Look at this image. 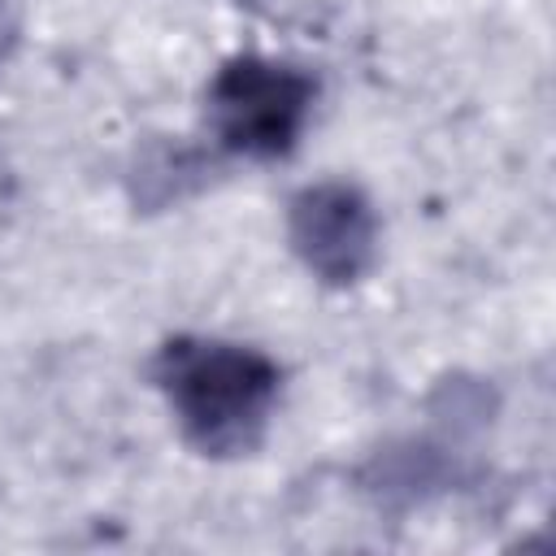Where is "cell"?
Here are the masks:
<instances>
[{
	"mask_svg": "<svg viewBox=\"0 0 556 556\" xmlns=\"http://www.w3.org/2000/svg\"><path fill=\"white\" fill-rule=\"evenodd\" d=\"M4 48H9V17H4V9H0V56H4Z\"/></svg>",
	"mask_w": 556,
	"mask_h": 556,
	"instance_id": "obj_4",
	"label": "cell"
},
{
	"mask_svg": "<svg viewBox=\"0 0 556 556\" xmlns=\"http://www.w3.org/2000/svg\"><path fill=\"white\" fill-rule=\"evenodd\" d=\"M317 83L287 61L230 56L208 87V126L222 148L243 156H287L304 130Z\"/></svg>",
	"mask_w": 556,
	"mask_h": 556,
	"instance_id": "obj_2",
	"label": "cell"
},
{
	"mask_svg": "<svg viewBox=\"0 0 556 556\" xmlns=\"http://www.w3.org/2000/svg\"><path fill=\"white\" fill-rule=\"evenodd\" d=\"M152 378L165 391L182 434L204 456H243L261 443L269 408L278 400V365L243 343L222 339H169Z\"/></svg>",
	"mask_w": 556,
	"mask_h": 556,
	"instance_id": "obj_1",
	"label": "cell"
},
{
	"mask_svg": "<svg viewBox=\"0 0 556 556\" xmlns=\"http://www.w3.org/2000/svg\"><path fill=\"white\" fill-rule=\"evenodd\" d=\"M287 235L295 256L330 287L356 282L374 265V208L348 182H313L291 195Z\"/></svg>",
	"mask_w": 556,
	"mask_h": 556,
	"instance_id": "obj_3",
	"label": "cell"
}]
</instances>
